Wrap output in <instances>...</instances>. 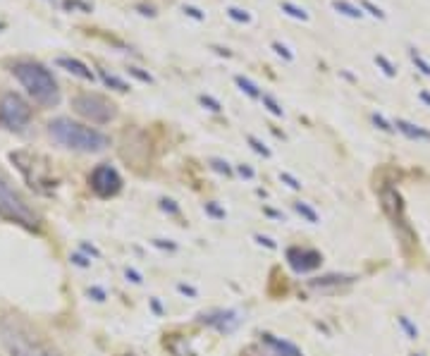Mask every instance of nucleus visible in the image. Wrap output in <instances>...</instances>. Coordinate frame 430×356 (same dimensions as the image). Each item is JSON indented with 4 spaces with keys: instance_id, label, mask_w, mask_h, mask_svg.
<instances>
[{
    "instance_id": "18",
    "label": "nucleus",
    "mask_w": 430,
    "mask_h": 356,
    "mask_svg": "<svg viewBox=\"0 0 430 356\" xmlns=\"http://www.w3.org/2000/svg\"><path fill=\"white\" fill-rule=\"evenodd\" d=\"M294 210H296V213H299V215H303V218L309 220V222H313V225H316V222H318V213H316V210H313L311 206H309V203H303V201L294 203Z\"/></svg>"
},
{
    "instance_id": "38",
    "label": "nucleus",
    "mask_w": 430,
    "mask_h": 356,
    "mask_svg": "<svg viewBox=\"0 0 430 356\" xmlns=\"http://www.w3.org/2000/svg\"><path fill=\"white\" fill-rule=\"evenodd\" d=\"M72 261L77 265H82V268H86V265H89V261H86V258H82V256H72Z\"/></svg>"
},
{
    "instance_id": "37",
    "label": "nucleus",
    "mask_w": 430,
    "mask_h": 356,
    "mask_svg": "<svg viewBox=\"0 0 430 356\" xmlns=\"http://www.w3.org/2000/svg\"><path fill=\"white\" fill-rule=\"evenodd\" d=\"M127 277H132V282H141V275H139L137 270H129L127 268Z\"/></svg>"
},
{
    "instance_id": "23",
    "label": "nucleus",
    "mask_w": 430,
    "mask_h": 356,
    "mask_svg": "<svg viewBox=\"0 0 430 356\" xmlns=\"http://www.w3.org/2000/svg\"><path fill=\"white\" fill-rule=\"evenodd\" d=\"M247 141L251 144V148H254L256 153H261L263 158H270V148H268L266 144H263V141H258V139H256V137H251V134L247 137Z\"/></svg>"
},
{
    "instance_id": "3",
    "label": "nucleus",
    "mask_w": 430,
    "mask_h": 356,
    "mask_svg": "<svg viewBox=\"0 0 430 356\" xmlns=\"http://www.w3.org/2000/svg\"><path fill=\"white\" fill-rule=\"evenodd\" d=\"M0 218L15 222V225H22L24 229H31V232L41 229L38 213L12 189V184L8 182V177L3 172H0Z\"/></svg>"
},
{
    "instance_id": "13",
    "label": "nucleus",
    "mask_w": 430,
    "mask_h": 356,
    "mask_svg": "<svg viewBox=\"0 0 430 356\" xmlns=\"http://www.w3.org/2000/svg\"><path fill=\"white\" fill-rule=\"evenodd\" d=\"M332 8L337 10V12H342V15H347V17H351V19L363 17V12H361V8H356V5H351V3H347V0H332Z\"/></svg>"
},
{
    "instance_id": "15",
    "label": "nucleus",
    "mask_w": 430,
    "mask_h": 356,
    "mask_svg": "<svg viewBox=\"0 0 430 356\" xmlns=\"http://www.w3.org/2000/svg\"><path fill=\"white\" fill-rule=\"evenodd\" d=\"M101 79H103V84L105 86H110V89H115V91H129V84L127 82H122V79H117L115 74H108L105 70H101Z\"/></svg>"
},
{
    "instance_id": "2",
    "label": "nucleus",
    "mask_w": 430,
    "mask_h": 356,
    "mask_svg": "<svg viewBox=\"0 0 430 356\" xmlns=\"http://www.w3.org/2000/svg\"><path fill=\"white\" fill-rule=\"evenodd\" d=\"M12 74L19 79V84L27 89V93L34 98L36 103L53 108L60 103V91H57V84H55L53 74L48 72L43 65L38 63H17L12 65Z\"/></svg>"
},
{
    "instance_id": "16",
    "label": "nucleus",
    "mask_w": 430,
    "mask_h": 356,
    "mask_svg": "<svg viewBox=\"0 0 430 356\" xmlns=\"http://www.w3.org/2000/svg\"><path fill=\"white\" fill-rule=\"evenodd\" d=\"M354 277L351 275H328V277H316L311 280L313 287H323V284H332V282H351Z\"/></svg>"
},
{
    "instance_id": "43",
    "label": "nucleus",
    "mask_w": 430,
    "mask_h": 356,
    "mask_svg": "<svg viewBox=\"0 0 430 356\" xmlns=\"http://www.w3.org/2000/svg\"><path fill=\"white\" fill-rule=\"evenodd\" d=\"M413 356H421V354H413Z\"/></svg>"
},
{
    "instance_id": "12",
    "label": "nucleus",
    "mask_w": 430,
    "mask_h": 356,
    "mask_svg": "<svg viewBox=\"0 0 430 356\" xmlns=\"http://www.w3.org/2000/svg\"><path fill=\"white\" fill-rule=\"evenodd\" d=\"M12 356H53V354H48L46 349L41 347L27 344V342H15L12 344Z\"/></svg>"
},
{
    "instance_id": "22",
    "label": "nucleus",
    "mask_w": 430,
    "mask_h": 356,
    "mask_svg": "<svg viewBox=\"0 0 430 356\" xmlns=\"http://www.w3.org/2000/svg\"><path fill=\"white\" fill-rule=\"evenodd\" d=\"M376 65H378V67H380V70L385 72V77H394V74H397V70H394V65L390 63V60H387L385 55H376Z\"/></svg>"
},
{
    "instance_id": "26",
    "label": "nucleus",
    "mask_w": 430,
    "mask_h": 356,
    "mask_svg": "<svg viewBox=\"0 0 430 356\" xmlns=\"http://www.w3.org/2000/svg\"><path fill=\"white\" fill-rule=\"evenodd\" d=\"M273 50H275L277 55H280V57H284L287 63H289V60H294V53H292V50H289L287 46H282L280 41H273Z\"/></svg>"
},
{
    "instance_id": "28",
    "label": "nucleus",
    "mask_w": 430,
    "mask_h": 356,
    "mask_svg": "<svg viewBox=\"0 0 430 356\" xmlns=\"http://www.w3.org/2000/svg\"><path fill=\"white\" fill-rule=\"evenodd\" d=\"M129 74H132V77H137L139 82H146V84L153 82V77H151L148 72H144V70H139V67H129Z\"/></svg>"
},
{
    "instance_id": "33",
    "label": "nucleus",
    "mask_w": 430,
    "mask_h": 356,
    "mask_svg": "<svg viewBox=\"0 0 430 356\" xmlns=\"http://www.w3.org/2000/svg\"><path fill=\"white\" fill-rule=\"evenodd\" d=\"M184 12H187L192 19H196V22H201V19H203V12H201V10H196V8H184Z\"/></svg>"
},
{
    "instance_id": "32",
    "label": "nucleus",
    "mask_w": 430,
    "mask_h": 356,
    "mask_svg": "<svg viewBox=\"0 0 430 356\" xmlns=\"http://www.w3.org/2000/svg\"><path fill=\"white\" fill-rule=\"evenodd\" d=\"M206 210H208L211 215H215V218H225V210L218 208L215 203H206Z\"/></svg>"
},
{
    "instance_id": "29",
    "label": "nucleus",
    "mask_w": 430,
    "mask_h": 356,
    "mask_svg": "<svg viewBox=\"0 0 430 356\" xmlns=\"http://www.w3.org/2000/svg\"><path fill=\"white\" fill-rule=\"evenodd\" d=\"M213 170H218V172H225V174H232V167L227 165V160H220V158H213L211 160Z\"/></svg>"
},
{
    "instance_id": "39",
    "label": "nucleus",
    "mask_w": 430,
    "mask_h": 356,
    "mask_svg": "<svg viewBox=\"0 0 430 356\" xmlns=\"http://www.w3.org/2000/svg\"><path fill=\"white\" fill-rule=\"evenodd\" d=\"M139 10H141V15H148V17H156V12L151 8H146V5H139Z\"/></svg>"
},
{
    "instance_id": "1",
    "label": "nucleus",
    "mask_w": 430,
    "mask_h": 356,
    "mask_svg": "<svg viewBox=\"0 0 430 356\" xmlns=\"http://www.w3.org/2000/svg\"><path fill=\"white\" fill-rule=\"evenodd\" d=\"M48 132L57 144H63L65 148H72V151H79V153H98V151H105L110 146V139L103 132L72 122L67 117L53 120L48 125Z\"/></svg>"
},
{
    "instance_id": "34",
    "label": "nucleus",
    "mask_w": 430,
    "mask_h": 356,
    "mask_svg": "<svg viewBox=\"0 0 430 356\" xmlns=\"http://www.w3.org/2000/svg\"><path fill=\"white\" fill-rule=\"evenodd\" d=\"M256 242H258V244H263V247H268V249H275V247H277L273 239H270V237H263V234H256Z\"/></svg>"
},
{
    "instance_id": "31",
    "label": "nucleus",
    "mask_w": 430,
    "mask_h": 356,
    "mask_svg": "<svg viewBox=\"0 0 430 356\" xmlns=\"http://www.w3.org/2000/svg\"><path fill=\"white\" fill-rule=\"evenodd\" d=\"M280 180H282V182H287L292 189H301V182H299L296 177H292L289 172H280Z\"/></svg>"
},
{
    "instance_id": "5",
    "label": "nucleus",
    "mask_w": 430,
    "mask_h": 356,
    "mask_svg": "<svg viewBox=\"0 0 430 356\" xmlns=\"http://www.w3.org/2000/svg\"><path fill=\"white\" fill-rule=\"evenodd\" d=\"M29 120H31L29 103L17 93H5L3 101H0V122L8 129L22 132L29 125Z\"/></svg>"
},
{
    "instance_id": "45",
    "label": "nucleus",
    "mask_w": 430,
    "mask_h": 356,
    "mask_svg": "<svg viewBox=\"0 0 430 356\" xmlns=\"http://www.w3.org/2000/svg\"><path fill=\"white\" fill-rule=\"evenodd\" d=\"M127 356H132V354H127Z\"/></svg>"
},
{
    "instance_id": "20",
    "label": "nucleus",
    "mask_w": 430,
    "mask_h": 356,
    "mask_svg": "<svg viewBox=\"0 0 430 356\" xmlns=\"http://www.w3.org/2000/svg\"><path fill=\"white\" fill-rule=\"evenodd\" d=\"M261 101H263V108H268V112H273L275 117H284V110L277 105V101H275L270 93H263V96H261Z\"/></svg>"
},
{
    "instance_id": "36",
    "label": "nucleus",
    "mask_w": 430,
    "mask_h": 356,
    "mask_svg": "<svg viewBox=\"0 0 430 356\" xmlns=\"http://www.w3.org/2000/svg\"><path fill=\"white\" fill-rule=\"evenodd\" d=\"M160 208H163V210H170V213H177V206H174L172 201H167V199H163V201H160Z\"/></svg>"
},
{
    "instance_id": "9",
    "label": "nucleus",
    "mask_w": 430,
    "mask_h": 356,
    "mask_svg": "<svg viewBox=\"0 0 430 356\" xmlns=\"http://www.w3.org/2000/svg\"><path fill=\"white\" fill-rule=\"evenodd\" d=\"M380 199H383V208L387 210V215L390 218L397 220V215H402V196L397 194V189L392 187H385L383 192H380Z\"/></svg>"
},
{
    "instance_id": "7",
    "label": "nucleus",
    "mask_w": 430,
    "mask_h": 356,
    "mask_svg": "<svg viewBox=\"0 0 430 356\" xmlns=\"http://www.w3.org/2000/svg\"><path fill=\"white\" fill-rule=\"evenodd\" d=\"M287 261L296 273H309V270H316L323 263V256L318 251H313V249H289Z\"/></svg>"
},
{
    "instance_id": "21",
    "label": "nucleus",
    "mask_w": 430,
    "mask_h": 356,
    "mask_svg": "<svg viewBox=\"0 0 430 356\" xmlns=\"http://www.w3.org/2000/svg\"><path fill=\"white\" fill-rule=\"evenodd\" d=\"M227 15H229V19H234V22H239V24L251 22V15H249L247 10H241V8H227Z\"/></svg>"
},
{
    "instance_id": "27",
    "label": "nucleus",
    "mask_w": 430,
    "mask_h": 356,
    "mask_svg": "<svg viewBox=\"0 0 430 356\" xmlns=\"http://www.w3.org/2000/svg\"><path fill=\"white\" fill-rule=\"evenodd\" d=\"M361 8L366 10L368 15H373V17H378V19H385V12L380 8H376V5H373V3H371V0H361Z\"/></svg>"
},
{
    "instance_id": "10",
    "label": "nucleus",
    "mask_w": 430,
    "mask_h": 356,
    "mask_svg": "<svg viewBox=\"0 0 430 356\" xmlns=\"http://www.w3.org/2000/svg\"><path fill=\"white\" fill-rule=\"evenodd\" d=\"M394 127H397V132H402L406 139H416V141H430V132L428 129L418 127V125H413V122H409V120H394Z\"/></svg>"
},
{
    "instance_id": "4",
    "label": "nucleus",
    "mask_w": 430,
    "mask_h": 356,
    "mask_svg": "<svg viewBox=\"0 0 430 356\" xmlns=\"http://www.w3.org/2000/svg\"><path fill=\"white\" fill-rule=\"evenodd\" d=\"M72 108L74 112H79L82 117L91 120L96 125H105L117 115L115 103H110L101 93H77L72 98Z\"/></svg>"
},
{
    "instance_id": "19",
    "label": "nucleus",
    "mask_w": 430,
    "mask_h": 356,
    "mask_svg": "<svg viewBox=\"0 0 430 356\" xmlns=\"http://www.w3.org/2000/svg\"><path fill=\"white\" fill-rule=\"evenodd\" d=\"M409 55H411L413 65H416V67H418V70H421L425 77H430V63H428V60H425V57H423V55L418 53L416 48H409Z\"/></svg>"
},
{
    "instance_id": "17",
    "label": "nucleus",
    "mask_w": 430,
    "mask_h": 356,
    "mask_svg": "<svg viewBox=\"0 0 430 356\" xmlns=\"http://www.w3.org/2000/svg\"><path fill=\"white\" fill-rule=\"evenodd\" d=\"M280 8H282V12H287V15L294 17V19H301V22L309 19V12H306L303 8H299V5H294V3H282Z\"/></svg>"
},
{
    "instance_id": "11",
    "label": "nucleus",
    "mask_w": 430,
    "mask_h": 356,
    "mask_svg": "<svg viewBox=\"0 0 430 356\" xmlns=\"http://www.w3.org/2000/svg\"><path fill=\"white\" fill-rule=\"evenodd\" d=\"M263 342H266V344H270V347H273L280 356H301V351H299V349L294 347V344H289V342H284V339L273 337V335H263Z\"/></svg>"
},
{
    "instance_id": "44",
    "label": "nucleus",
    "mask_w": 430,
    "mask_h": 356,
    "mask_svg": "<svg viewBox=\"0 0 430 356\" xmlns=\"http://www.w3.org/2000/svg\"><path fill=\"white\" fill-rule=\"evenodd\" d=\"M0 29H3V24H0Z\"/></svg>"
},
{
    "instance_id": "6",
    "label": "nucleus",
    "mask_w": 430,
    "mask_h": 356,
    "mask_svg": "<svg viewBox=\"0 0 430 356\" xmlns=\"http://www.w3.org/2000/svg\"><path fill=\"white\" fill-rule=\"evenodd\" d=\"M89 182H91V189L101 199H110V196H115L122 189V180H119L117 170L112 165H98V167H93Z\"/></svg>"
},
{
    "instance_id": "40",
    "label": "nucleus",
    "mask_w": 430,
    "mask_h": 356,
    "mask_svg": "<svg viewBox=\"0 0 430 356\" xmlns=\"http://www.w3.org/2000/svg\"><path fill=\"white\" fill-rule=\"evenodd\" d=\"M213 50H215L218 55H225V57H229V55H232V53L227 50V48H220V46H213Z\"/></svg>"
},
{
    "instance_id": "8",
    "label": "nucleus",
    "mask_w": 430,
    "mask_h": 356,
    "mask_svg": "<svg viewBox=\"0 0 430 356\" xmlns=\"http://www.w3.org/2000/svg\"><path fill=\"white\" fill-rule=\"evenodd\" d=\"M57 65H60L63 70H67L70 74H74V77L84 79V82H93V79H96L91 70H89V67H86L82 60H77V57H57Z\"/></svg>"
},
{
    "instance_id": "42",
    "label": "nucleus",
    "mask_w": 430,
    "mask_h": 356,
    "mask_svg": "<svg viewBox=\"0 0 430 356\" xmlns=\"http://www.w3.org/2000/svg\"><path fill=\"white\" fill-rule=\"evenodd\" d=\"M89 294H93V296H98V302H103V292H101V289H91Z\"/></svg>"
},
{
    "instance_id": "24",
    "label": "nucleus",
    "mask_w": 430,
    "mask_h": 356,
    "mask_svg": "<svg viewBox=\"0 0 430 356\" xmlns=\"http://www.w3.org/2000/svg\"><path fill=\"white\" fill-rule=\"evenodd\" d=\"M371 117H373V122H376L378 129H383V132H387V134H390V132H394V125H392V122H387V120H385L380 112H373Z\"/></svg>"
},
{
    "instance_id": "30",
    "label": "nucleus",
    "mask_w": 430,
    "mask_h": 356,
    "mask_svg": "<svg viewBox=\"0 0 430 356\" xmlns=\"http://www.w3.org/2000/svg\"><path fill=\"white\" fill-rule=\"evenodd\" d=\"M399 325H402V328L406 330V332H409V337H411V339L418 337V330H416V328L411 325V323H409V318H404V316H402V318H399Z\"/></svg>"
},
{
    "instance_id": "41",
    "label": "nucleus",
    "mask_w": 430,
    "mask_h": 356,
    "mask_svg": "<svg viewBox=\"0 0 430 356\" xmlns=\"http://www.w3.org/2000/svg\"><path fill=\"white\" fill-rule=\"evenodd\" d=\"M421 101H423V103H428V105H430V93H428V91H421Z\"/></svg>"
},
{
    "instance_id": "35",
    "label": "nucleus",
    "mask_w": 430,
    "mask_h": 356,
    "mask_svg": "<svg viewBox=\"0 0 430 356\" xmlns=\"http://www.w3.org/2000/svg\"><path fill=\"white\" fill-rule=\"evenodd\" d=\"M237 170H239V174H241V177H247V180H254V174H256L251 167H249V165H239Z\"/></svg>"
},
{
    "instance_id": "25",
    "label": "nucleus",
    "mask_w": 430,
    "mask_h": 356,
    "mask_svg": "<svg viewBox=\"0 0 430 356\" xmlns=\"http://www.w3.org/2000/svg\"><path fill=\"white\" fill-rule=\"evenodd\" d=\"M199 103H201V105H206L208 110H213V112H220V110H222V105H220V103L215 101L213 96H206V93H203V96H199Z\"/></svg>"
},
{
    "instance_id": "14",
    "label": "nucleus",
    "mask_w": 430,
    "mask_h": 356,
    "mask_svg": "<svg viewBox=\"0 0 430 356\" xmlns=\"http://www.w3.org/2000/svg\"><path fill=\"white\" fill-rule=\"evenodd\" d=\"M234 84H237V86L244 93H247V96H251V98H261V96H263V93L258 91L256 84L251 82V79H247V77H241V74H237V77H234Z\"/></svg>"
}]
</instances>
